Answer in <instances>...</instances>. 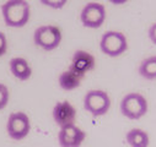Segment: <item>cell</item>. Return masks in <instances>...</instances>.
Instances as JSON below:
<instances>
[{"label":"cell","instance_id":"cell-12","mask_svg":"<svg viewBox=\"0 0 156 147\" xmlns=\"http://www.w3.org/2000/svg\"><path fill=\"white\" fill-rule=\"evenodd\" d=\"M84 79V76L79 75L77 72H75L74 70H71L70 67L65 71H63L59 76V86L65 90V91H71L77 88L81 85V80Z\"/></svg>","mask_w":156,"mask_h":147},{"label":"cell","instance_id":"cell-2","mask_svg":"<svg viewBox=\"0 0 156 147\" xmlns=\"http://www.w3.org/2000/svg\"><path fill=\"white\" fill-rule=\"evenodd\" d=\"M62 31L53 25H44L36 28L33 33V42L37 47L44 50H54L62 42Z\"/></svg>","mask_w":156,"mask_h":147},{"label":"cell","instance_id":"cell-8","mask_svg":"<svg viewBox=\"0 0 156 147\" xmlns=\"http://www.w3.org/2000/svg\"><path fill=\"white\" fill-rule=\"evenodd\" d=\"M85 137V131L77 128L74 123L60 126V131L58 134V141L62 147H79L83 145Z\"/></svg>","mask_w":156,"mask_h":147},{"label":"cell","instance_id":"cell-13","mask_svg":"<svg viewBox=\"0 0 156 147\" xmlns=\"http://www.w3.org/2000/svg\"><path fill=\"white\" fill-rule=\"evenodd\" d=\"M127 142L132 147H146L149 146V135L140 129H132L128 131L127 136Z\"/></svg>","mask_w":156,"mask_h":147},{"label":"cell","instance_id":"cell-9","mask_svg":"<svg viewBox=\"0 0 156 147\" xmlns=\"http://www.w3.org/2000/svg\"><path fill=\"white\" fill-rule=\"evenodd\" d=\"M95 64L96 61L92 54H90L86 50H76L73 55L70 69L77 72L79 75L85 76L89 71L94 70Z\"/></svg>","mask_w":156,"mask_h":147},{"label":"cell","instance_id":"cell-17","mask_svg":"<svg viewBox=\"0 0 156 147\" xmlns=\"http://www.w3.org/2000/svg\"><path fill=\"white\" fill-rule=\"evenodd\" d=\"M8 52V39H6V36L0 32V58L3 55H5Z\"/></svg>","mask_w":156,"mask_h":147},{"label":"cell","instance_id":"cell-4","mask_svg":"<svg viewBox=\"0 0 156 147\" xmlns=\"http://www.w3.org/2000/svg\"><path fill=\"white\" fill-rule=\"evenodd\" d=\"M121 112L126 118L138 120L147 113V101L140 93H128L121 101Z\"/></svg>","mask_w":156,"mask_h":147},{"label":"cell","instance_id":"cell-19","mask_svg":"<svg viewBox=\"0 0 156 147\" xmlns=\"http://www.w3.org/2000/svg\"><path fill=\"white\" fill-rule=\"evenodd\" d=\"M108 2L112 3L113 5H123L128 2V0H108Z\"/></svg>","mask_w":156,"mask_h":147},{"label":"cell","instance_id":"cell-15","mask_svg":"<svg viewBox=\"0 0 156 147\" xmlns=\"http://www.w3.org/2000/svg\"><path fill=\"white\" fill-rule=\"evenodd\" d=\"M10 99V92L6 85L4 84H0V110H3Z\"/></svg>","mask_w":156,"mask_h":147},{"label":"cell","instance_id":"cell-6","mask_svg":"<svg viewBox=\"0 0 156 147\" xmlns=\"http://www.w3.org/2000/svg\"><path fill=\"white\" fill-rule=\"evenodd\" d=\"M6 131H8V135L12 140L15 141L23 140L31 131L30 117L23 112L11 113L8 118Z\"/></svg>","mask_w":156,"mask_h":147},{"label":"cell","instance_id":"cell-7","mask_svg":"<svg viewBox=\"0 0 156 147\" xmlns=\"http://www.w3.org/2000/svg\"><path fill=\"white\" fill-rule=\"evenodd\" d=\"M80 20L87 28H100L106 20V8L100 3H89L81 10Z\"/></svg>","mask_w":156,"mask_h":147},{"label":"cell","instance_id":"cell-5","mask_svg":"<svg viewBox=\"0 0 156 147\" xmlns=\"http://www.w3.org/2000/svg\"><path fill=\"white\" fill-rule=\"evenodd\" d=\"M84 107L92 117H102L111 108V98L102 90H91L84 98Z\"/></svg>","mask_w":156,"mask_h":147},{"label":"cell","instance_id":"cell-11","mask_svg":"<svg viewBox=\"0 0 156 147\" xmlns=\"http://www.w3.org/2000/svg\"><path fill=\"white\" fill-rule=\"evenodd\" d=\"M10 71L20 81H27L32 76V69L28 61L23 58L16 56L10 60Z\"/></svg>","mask_w":156,"mask_h":147},{"label":"cell","instance_id":"cell-3","mask_svg":"<svg viewBox=\"0 0 156 147\" xmlns=\"http://www.w3.org/2000/svg\"><path fill=\"white\" fill-rule=\"evenodd\" d=\"M101 52L111 58L119 56L128 49L127 37L118 31H108L106 32L100 41Z\"/></svg>","mask_w":156,"mask_h":147},{"label":"cell","instance_id":"cell-10","mask_svg":"<svg viewBox=\"0 0 156 147\" xmlns=\"http://www.w3.org/2000/svg\"><path fill=\"white\" fill-rule=\"evenodd\" d=\"M76 118V110L73 107L71 103L68 101L59 102L54 105L53 108V119L54 121L59 125H66V124H73Z\"/></svg>","mask_w":156,"mask_h":147},{"label":"cell","instance_id":"cell-14","mask_svg":"<svg viewBox=\"0 0 156 147\" xmlns=\"http://www.w3.org/2000/svg\"><path fill=\"white\" fill-rule=\"evenodd\" d=\"M139 74L146 80L156 79V56H150L141 61Z\"/></svg>","mask_w":156,"mask_h":147},{"label":"cell","instance_id":"cell-1","mask_svg":"<svg viewBox=\"0 0 156 147\" xmlns=\"http://www.w3.org/2000/svg\"><path fill=\"white\" fill-rule=\"evenodd\" d=\"M2 14L6 26L21 28L30 21L31 8L26 0H8L2 6Z\"/></svg>","mask_w":156,"mask_h":147},{"label":"cell","instance_id":"cell-18","mask_svg":"<svg viewBox=\"0 0 156 147\" xmlns=\"http://www.w3.org/2000/svg\"><path fill=\"white\" fill-rule=\"evenodd\" d=\"M149 38L154 44H156V23H154L149 29Z\"/></svg>","mask_w":156,"mask_h":147},{"label":"cell","instance_id":"cell-16","mask_svg":"<svg viewBox=\"0 0 156 147\" xmlns=\"http://www.w3.org/2000/svg\"><path fill=\"white\" fill-rule=\"evenodd\" d=\"M40 2L44 6H48V8L54 9V10H59L66 5V3L69 0H40Z\"/></svg>","mask_w":156,"mask_h":147}]
</instances>
